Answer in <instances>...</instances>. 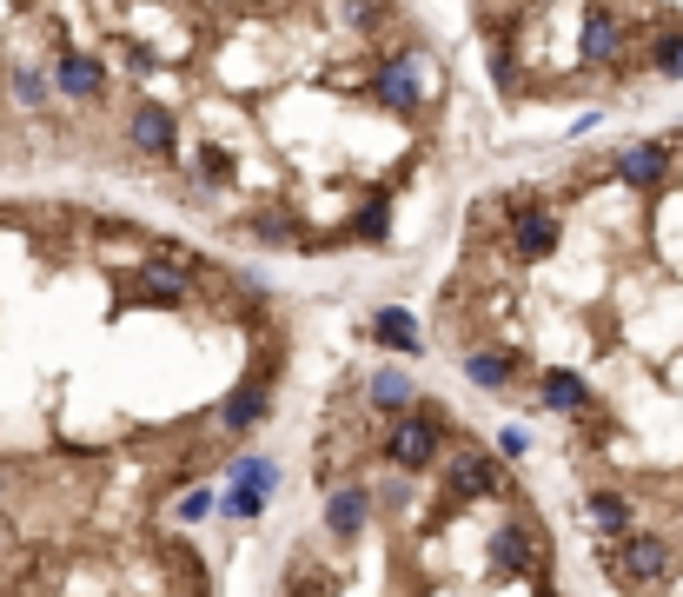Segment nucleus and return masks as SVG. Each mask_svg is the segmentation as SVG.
Masks as SVG:
<instances>
[{
    "instance_id": "nucleus-1",
    "label": "nucleus",
    "mask_w": 683,
    "mask_h": 597,
    "mask_svg": "<svg viewBox=\"0 0 683 597\" xmlns=\"http://www.w3.org/2000/svg\"><path fill=\"white\" fill-rule=\"evenodd\" d=\"M292 353L286 299L200 239L0 200V558L245 525Z\"/></svg>"
},
{
    "instance_id": "nucleus-2",
    "label": "nucleus",
    "mask_w": 683,
    "mask_h": 597,
    "mask_svg": "<svg viewBox=\"0 0 683 597\" xmlns=\"http://www.w3.org/2000/svg\"><path fill=\"white\" fill-rule=\"evenodd\" d=\"M432 353L504 432L604 597H683V133L471 200Z\"/></svg>"
},
{
    "instance_id": "nucleus-3",
    "label": "nucleus",
    "mask_w": 683,
    "mask_h": 597,
    "mask_svg": "<svg viewBox=\"0 0 683 597\" xmlns=\"http://www.w3.org/2000/svg\"><path fill=\"white\" fill-rule=\"evenodd\" d=\"M266 597H571V538L504 425L352 359L312 405Z\"/></svg>"
},
{
    "instance_id": "nucleus-4",
    "label": "nucleus",
    "mask_w": 683,
    "mask_h": 597,
    "mask_svg": "<svg viewBox=\"0 0 683 597\" xmlns=\"http://www.w3.org/2000/svg\"><path fill=\"white\" fill-rule=\"evenodd\" d=\"M471 27L498 100L577 107L571 133L683 80V0H471Z\"/></svg>"
},
{
    "instance_id": "nucleus-5",
    "label": "nucleus",
    "mask_w": 683,
    "mask_h": 597,
    "mask_svg": "<svg viewBox=\"0 0 683 597\" xmlns=\"http://www.w3.org/2000/svg\"><path fill=\"white\" fill-rule=\"evenodd\" d=\"M0 597H226V571L200 525H159L140 538L0 558Z\"/></svg>"
}]
</instances>
